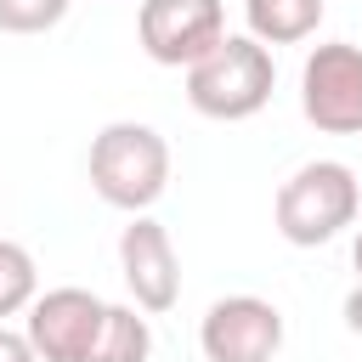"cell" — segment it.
Listing matches in <instances>:
<instances>
[{"label":"cell","mask_w":362,"mask_h":362,"mask_svg":"<svg viewBox=\"0 0 362 362\" xmlns=\"http://www.w3.org/2000/svg\"><path fill=\"white\" fill-rule=\"evenodd\" d=\"M90 192L124 215H141L170 187V141L141 119H113L90 136Z\"/></svg>","instance_id":"1"},{"label":"cell","mask_w":362,"mask_h":362,"mask_svg":"<svg viewBox=\"0 0 362 362\" xmlns=\"http://www.w3.org/2000/svg\"><path fill=\"white\" fill-rule=\"evenodd\" d=\"M272 85H277V62H272V45H260L255 34H221L187 68V102H192V113L221 119V124L255 119L272 102Z\"/></svg>","instance_id":"2"},{"label":"cell","mask_w":362,"mask_h":362,"mask_svg":"<svg viewBox=\"0 0 362 362\" xmlns=\"http://www.w3.org/2000/svg\"><path fill=\"white\" fill-rule=\"evenodd\" d=\"M362 215V181L351 164L339 158H311L300 164L277 198H272V226L283 243L294 249H317V243H334L345 226H356Z\"/></svg>","instance_id":"3"},{"label":"cell","mask_w":362,"mask_h":362,"mask_svg":"<svg viewBox=\"0 0 362 362\" xmlns=\"http://www.w3.org/2000/svg\"><path fill=\"white\" fill-rule=\"evenodd\" d=\"M300 113L322 136H362V45L322 40L300 62Z\"/></svg>","instance_id":"4"},{"label":"cell","mask_w":362,"mask_h":362,"mask_svg":"<svg viewBox=\"0 0 362 362\" xmlns=\"http://www.w3.org/2000/svg\"><path fill=\"white\" fill-rule=\"evenodd\" d=\"M102 317H107V300L96 288L62 283V288H45L28 300L23 334H28L40 362H85L96 334H102Z\"/></svg>","instance_id":"5"},{"label":"cell","mask_w":362,"mask_h":362,"mask_svg":"<svg viewBox=\"0 0 362 362\" xmlns=\"http://www.w3.org/2000/svg\"><path fill=\"white\" fill-rule=\"evenodd\" d=\"M221 34H226L221 0H141L136 11V40L158 68H192Z\"/></svg>","instance_id":"6"},{"label":"cell","mask_w":362,"mask_h":362,"mask_svg":"<svg viewBox=\"0 0 362 362\" xmlns=\"http://www.w3.org/2000/svg\"><path fill=\"white\" fill-rule=\"evenodd\" d=\"M204 362H272L283 351V311L260 294H226L198 322Z\"/></svg>","instance_id":"7"},{"label":"cell","mask_w":362,"mask_h":362,"mask_svg":"<svg viewBox=\"0 0 362 362\" xmlns=\"http://www.w3.org/2000/svg\"><path fill=\"white\" fill-rule=\"evenodd\" d=\"M119 277L130 288V300L158 317L181 300V260H175V243H170V226L153 221L147 209L130 215V226L119 232Z\"/></svg>","instance_id":"8"},{"label":"cell","mask_w":362,"mask_h":362,"mask_svg":"<svg viewBox=\"0 0 362 362\" xmlns=\"http://www.w3.org/2000/svg\"><path fill=\"white\" fill-rule=\"evenodd\" d=\"M322 0H243V23L260 45H300L322 23Z\"/></svg>","instance_id":"9"},{"label":"cell","mask_w":362,"mask_h":362,"mask_svg":"<svg viewBox=\"0 0 362 362\" xmlns=\"http://www.w3.org/2000/svg\"><path fill=\"white\" fill-rule=\"evenodd\" d=\"M85 362H153V322H147V311L107 300L102 334H96V345H90Z\"/></svg>","instance_id":"10"},{"label":"cell","mask_w":362,"mask_h":362,"mask_svg":"<svg viewBox=\"0 0 362 362\" xmlns=\"http://www.w3.org/2000/svg\"><path fill=\"white\" fill-rule=\"evenodd\" d=\"M34 294H40V266H34V255H28L17 238H0V322H6V317H23Z\"/></svg>","instance_id":"11"},{"label":"cell","mask_w":362,"mask_h":362,"mask_svg":"<svg viewBox=\"0 0 362 362\" xmlns=\"http://www.w3.org/2000/svg\"><path fill=\"white\" fill-rule=\"evenodd\" d=\"M74 0H0V34H45L68 17Z\"/></svg>","instance_id":"12"},{"label":"cell","mask_w":362,"mask_h":362,"mask_svg":"<svg viewBox=\"0 0 362 362\" xmlns=\"http://www.w3.org/2000/svg\"><path fill=\"white\" fill-rule=\"evenodd\" d=\"M0 362H40L23 328H6V322H0Z\"/></svg>","instance_id":"13"},{"label":"cell","mask_w":362,"mask_h":362,"mask_svg":"<svg viewBox=\"0 0 362 362\" xmlns=\"http://www.w3.org/2000/svg\"><path fill=\"white\" fill-rule=\"evenodd\" d=\"M339 317H345V328H351V334H362V283H356V288L345 294V305H339Z\"/></svg>","instance_id":"14"},{"label":"cell","mask_w":362,"mask_h":362,"mask_svg":"<svg viewBox=\"0 0 362 362\" xmlns=\"http://www.w3.org/2000/svg\"><path fill=\"white\" fill-rule=\"evenodd\" d=\"M351 266H356V283H362V226H356V243H351Z\"/></svg>","instance_id":"15"}]
</instances>
